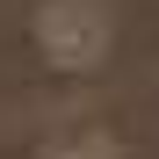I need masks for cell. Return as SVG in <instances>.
<instances>
[{
    "mask_svg": "<svg viewBox=\"0 0 159 159\" xmlns=\"http://www.w3.org/2000/svg\"><path fill=\"white\" fill-rule=\"evenodd\" d=\"M36 36H43V51H51V65H65V72H94L101 58H109L116 22H109L101 0H43Z\"/></svg>",
    "mask_w": 159,
    "mask_h": 159,
    "instance_id": "obj_1",
    "label": "cell"
},
{
    "mask_svg": "<svg viewBox=\"0 0 159 159\" xmlns=\"http://www.w3.org/2000/svg\"><path fill=\"white\" fill-rule=\"evenodd\" d=\"M51 159H116V145L101 138V130H72V138L51 152Z\"/></svg>",
    "mask_w": 159,
    "mask_h": 159,
    "instance_id": "obj_2",
    "label": "cell"
}]
</instances>
